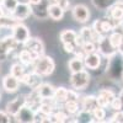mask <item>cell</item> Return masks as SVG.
Wrapping results in <instances>:
<instances>
[{
  "label": "cell",
  "instance_id": "1",
  "mask_svg": "<svg viewBox=\"0 0 123 123\" xmlns=\"http://www.w3.org/2000/svg\"><path fill=\"white\" fill-rule=\"evenodd\" d=\"M106 74L110 80H119L123 79V55H118V52L107 58V68Z\"/></svg>",
  "mask_w": 123,
  "mask_h": 123
},
{
  "label": "cell",
  "instance_id": "2",
  "mask_svg": "<svg viewBox=\"0 0 123 123\" xmlns=\"http://www.w3.org/2000/svg\"><path fill=\"white\" fill-rule=\"evenodd\" d=\"M33 71L37 74H39L41 76H48L50 75L54 71L55 69V63H54V60L52 57H49V55H39L35 62H33Z\"/></svg>",
  "mask_w": 123,
  "mask_h": 123
},
{
  "label": "cell",
  "instance_id": "3",
  "mask_svg": "<svg viewBox=\"0 0 123 123\" xmlns=\"http://www.w3.org/2000/svg\"><path fill=\"white\" fill-rule=\"evenodd\" d=\"M90 74L89 71H86L85 69L83 70H79L76 73H71L70 78H69V83L71 85V87L81 91V90H85L89 84H90Z\"/></svg>",
  "mask_w": 123,
  "mask_h": 123
},
{
  "label": "cell",
  "instance_id": "4",
  "mask_svg": "<svg viewBox=\"0 0 123 123\" xmlns=\"http://www.w3.org/2000/svg\"><path fill=\"white\" fill-rule=\"evenodd\" d=\"M107 18L112 22L113 27H118L123 22V0L112 3L107 9Z\"/></svg>",
  "mask_w": 123,
  "mask_h": 123
},
{
  "label": "cell",
  "instance_id": "5",
  "mask_svg": "<svg viewBox=\"0 0 123 123\" xmlns=\"http://www.w3.org/2000/svg\"><path fill=\"white\" fill-rule=\"evenodd\" d=\"M18 46L20 43L16 42L12 36H6L0 39V60H5L10 55V53L17 49Z\"/></svg>",
  "mask_w": 123,
  "mask_h": 123
},
{
  "label": "cell",
  "instance_id": "6",
  "mask_svg": "<svg viewBox=\"0 0 123 123\" xmlns=\"http://www.w3.org/2000/svg\"><path fill=\"white\" fill-rule=\"evenodd\" d=\"M97 46V50H98V53L102 55V57H106V58H110L112 55H115L118 50L111 44L110 42V38H108V35L106 36H102L100 38V41L96 43Z\"/></svg>",
  "mask_w": 123,
  "mask_h": 123
},
{
  "label": "cell",
  "instance_id": "7",
  "mask_svg": "<svg viewBox=\"0 0 123 123\" xmlns=\"http://www.w3.org/2000/svg\"><path fill=\"white\" fill-rule=\"evenodd\" d=\"M11 30H12V35L11 36L16 39V42H18L20 44H24L26 41L30 38V30L21 21H18Z\"/></svg>",
  "mask_w": 123,
  "mask_h": 123
},
{
  "label": "cell",
  "instance_id": "8",
  "mask_svg": "<svg viewBox=\"0 0 123 123\" xmlns=\"http://www.w3.org/2000/svg\"><path fill=\"white\" fill-rule=\"evenodd\" d=\"M25 105H26V95H18L15 98L10 100L7 102L6 107H5V111L7 112L9 115H11L14 117Z\"/></svg>",
  "mask_w": 123,
  "mask_h": 123
},
{
  "label": "cell",
  "instance_id": "9",
  "mask_svg": "<svg viewBox=\"0 0 123 123\" xmlns=\"http://www.w3.org/2000/svg\"><path fill=\"white\" fill-rule=\"evenodd\" d=\"M71 14H73V18L76 22H80V24L87 22L89 18H90L89 7L84 4H76L73 7V10H71Z\"/></svg>",
  "mask_w": 123,
  "mask_h": 123
},
{
  "label": "cell",
  "instance_id": "10",
  "mask_svg": "<svg viewBox=\"0 0 123 123\" xmlns=\"http://www.w3.org/2000/svg\"><path fill=\"white\" fill-rule=\"evenodd\" d=\"M92 28H94L96 32H97L98 35H101V36H106V35L111 33L112 31L115 30L112 22L110 21L107 17L95 20V22L92 24Z\"/></svg>",
  "mask_w": 123,
  "mask_h": 123
},
{
  "label": "cell",
  "instance_id": "11",
  "mask_svg": "<svg viewBox=\"0 0 123 123\" xmlns=\"http://www.w3.org/2000/svg\"><path fill=\"white\" fill-rule=\"evenodd\" d=\"M35 113H36L35 110H32L31 107L25 105L12 118H16L15 119L16 122H21V123H33L35 122Z\"/></svg>",
  "mask_w": 123,
  "mask_h": 123
},
{
  "label": "cell",
  "instance_id": "12",
  "mask_svg": "<svg viewBox=\"0 0 123 123\" xmlns=\"http://www.w3.org/2000/svg\"><path fill=\"white\" fill-rule=\"evenodd\" d=\"M97 104L98 106L101 107H107L110 106V104L112 102V100H113L116 97L115 95V92L112 91L111 89L108 87H102L100 91H98V94H97Z\"/></svg>",
  "mask_w": 123,
  "mask_h": 123
},
{
  "label": "cell",
  "instance_id": "13",
  "mask_svg": "<svg viewBox=\"0 0 123 123\" xmlns=\"http://www.w3.org/2000/svg\"><path fill=\"white\" fill-rule=\"evenodd\" d=\"M83 60H84V67H86L87 69H91V70H97L101 65L102 55L98 52H92V53L86 54Z\"/></svg>",
  "mask_w": 123,
  "mask_h": 123
},
{
  "label": "cell",
  "instance_id": "14",
  "mask_svg": "<svg viewBox=\"0 0 123 123\" xmlns=\"http://www.w3.org/2000/svg\"><path fill=\"white\" fill-rule=\"evenodd\" d=\"M22 46H24V48H27L30 50H32V52H35L38 55H42L44 53V44L38 37H31L30 36V38Z\"/></svg>",
  "mask_w": 123,
  "mask_h": 123
},
{
  "label": "cell",
  "instance_id": "15",
  "mask_svg": "<svg viewBox=\"0 0 123 123\" xmlns=\"http://www.w3.org/2000/svg\"><path fill=\"white\" fill-rule=\"evenodd\" d=\"M21 83H24L31 90H35V89H37L41 84H42V76H41L39 74H37V73H35V71L32 70L31 73H26L24 75V78L21 79Z\"/></svg>",
  "mask_w": 123,
  "mask_h": 123
},
{
  "label": "cell",
  "instance_id": "16",
  "mask_svg": "<svg viewBox=\"0 0 123 123\" xmlns=\"http://www.w3.org/2000/svg\"><path fill=\"white\" fill-rule=\"evenodd\" d=\"M11 15L17 20V21H24V20L28 18L32 15V9H31L30 4H18Z\"/></svg>",
  "mask_w": 123,
  "mask_h": 123
},
{
  "label": "cell",
  "instance_id": "17",
  "mask_svg": "<svg viewBox=\"0 0 123 123\" xmlns=\"http://www.w3.org/2000/svg\"><path fill=\"white\" fill-rule=\"evenodd\" d=\"M48 5H49L48 0H42V1H41L39 4H37V5H31L32 15L38 20L47 18L48 17Z\"/></svg>",
  "mask_w": 123,
  "mask_h": 123
},
{
  "label": "cell",
  "instance_id": "18",
  "mask_svg": "<svg viewBox=\"0 0 123 123\" xmlns=\"http://www.w3.org/2000/svg\"><path fill=\"white\" fill-rule=\"evenodd\" d=\"M20 84H21V81L12 74H7L3 79V89L6 92H16L20 89Z\"/></svg>",
  "mask_w": 123,
  "mask_h": 123
},
{
  "label": "cell",
  "instance_id": "19",
  "mask_svg": "<svg viewBox=\"0 0 123 123\" xmlns=\"http://www.w3.org/2000/svg\"><path fill=\"white\" fill-rule=\"evenodd\" d=\"M79 36L84 42H95V43H97L100 41V38L102 37L101 35H98L96 31L92 28V26L91 27H87V26L83 27L81 31H80V33H79Z\"/></svg>",
  "mask_w": 123,
  "mask_h": 123
},
{
  "label": "cell",
  "instance_id": "20",
  "mask_svg": "<svg viewBox=\"0 0 123 123\" xmlns=\"http://www.w3.org/2000/svg\"><path fill=\"white\" fill-rule=\"evenodd\" d=\"M39 55L36 54L35 52H32V50H30L27 48H24L18 52L17 54V58L20 60V63H22L24 65H32L33 62L38 58Z\"/></svg>",
  "mask_w": 123,
  "mask_h": 123
},
{
  "label": "cell",
  "instance_id": "21",
  "mask_svg": "<svg viewBox=\"0 0 123 123\" xmlns=\"http://www.w3.org/2000/svg\"><path fill=\"white\" fill-rule=\"evenodd\" d=\"M41 102H42V98H41V96L38 95L37 90H31L30 94L26 95V106L31 107L32 110L37 111L41 106Z\"/></svg>",
  "mask_w": 123,
  "mask_h": 123
},
{
  "label": "cell",
  "instance_id": "22",
  "mask_svg": "<svg viewBox=\"0 0 123 123\" xmlns=\"http://www.w3.org/2000/svg\"><path fill=\"white\" fill-rule=\"evenodd\" d=\"M65 14V10L63 7H60L57 4H49L48 5V17L52 18L53 21H60L63 20Z\"/></svg>",
  "mask_w": 123,
  "mask_h": 123
},
{
  "label": "cell",
  "instance_id": "23",
  "mask_svg": "<svg viewBox=\"0 0 123 123\" xmlns=\"http://www.w3.org/2000/svg\"><path fill=\"white\" fill-rule=\"evenodd\" d=\"M97 106H98V104H97V97L94 96V95L84 96L83 100H81V110H84V111L92 112Z\"/></svg>",
  "mask_w": 123,
  "mask_h": 123
},
{
  "label": "cell",
  "instance_id": "24",
  "mask_svg": "<svg viewBox=\"0 0 123 123\" xmlns=\"http://www.w3.org/2000/svg\"><path fill=\"white\" fill-rule=\"evenodd\" d=\"M36 90L38 92V95L41 96V98H50V97H53V95H54L55 87L52 84H49V83H42Z\"/></svg>",
  "mask_w": 123,
  "mask_h": 123
},
{
  "label": "cell",
  "instance_id": "25",
  "mask_svg": "<svg viewBox=\"0 0 123 123\" xmlns=\"http://www.w3.org/2000/svg\"><path fill=\"white\" fill-rule=\"evenodd\" d=\"M76 38H78V33L74 30H69V28L62 31L60 35H59V41L62 42V44L63 43H75Z\"/></svg>",
  "mask_w": 123,
  "mask_h": 123
},
{
  "label": "cell",
  "instance_id": "26",
  "mask_svg": "<svg viewBox=\"0 0 123 123\" xmlns=\"http://www.w3.org/2000/svg\"><path fill=\"white\" fill-rule=\"evenodd\" d=\"M108 38H110L111 44L118 50V48H119V47L122 46V43H123V32H122V31H118V30H113V31L110 33Z\"/></svg>",
  "mask_w": 123,
  "mask_h": 123
},
{
  "label": "cell",
  "instance_id": "27",
  "mask_svg": "<svg viewBox=\"0 0 123 123\" xmlns=\"http://www.w3.org/2000/svg\"><path fill=\"white\" fill-rule=\"evenodd\" d=\"M68 68L70 70V73H76L79 70H83L84 69V60L81 58H78V57L71 58L68 63Z\"/></svg>",
  "mask_w": 123,
  "mask_h": 123
},
{
  "label": "cell",
  "instance_id": "28",
  "mask_svg": "<svg viewBox=\"0 0 123 123\" xmlns=\"http://www.w3.org/2000/svg\"><path fill=\"white\" fill-rule=\"evenodd\" d=\"M10 74H12L14 76H16L20 81L24 78V75L26 74V70H25V65L22 63H14L11 65V69H10Z\"/></svg>",
  "mask_w": 123,
  "mask_h": 123
},
{
  "label": "cell",
  "instance_id": "29",
  "mask_svg": "<svg viewBox=\"0 0 123 123\" xmlns=\"http://www.w3.org/2000/svg\"><path fill=\"white\" fill-rule=\"evenodd\" d=\"M91 119L90 122H105V118H106V111H105V107H101V106H97L94 111L91 112Z\"/></svg>",
  "mask_w": 123,
  "mask_h": 123
},
{
  "label": "cell",
  "instance_id": "30",
  "mask_svg": "<svg viewBox=\"0 0 123 123\" xmlns=\"http://www.w3.org/2000/svg\"><path fill=\"white\" fill-rule=\"evenodd\" d=\"M53 98L58 102V104H64V102L67 101V98H68V89H65L63 86L55 87Z\"/></svg>",
  "mask_w": 123,
  "mask_h": 123
},
{
  "label": "cell",
  "instance_id": "31",
  "mask_svg": "<svg viewBox=\"0 0 123 123\" xmlns=\"http://www.w3.org/2000/svg\"><path fill=\"white\" fill-rule=\"evenodd\" d=\"M18 21L12 16V15H4L0 18V28H12Z\"/></svg>",
  "mask_w": 123,
  "mask_h": 123
},
{
  "label": "cell",
  "instance_id": "32",
  "mask_svg": "<svg viewBox=\"0 0 123 123\" xmlns=\"http://www.w3.org/2000/svg\"><path fill=\"white\" fill-rule=\"evenodd\" d=\"M80 110H81V107L79 106V101L67 100L64 102V111L67 112L68 115H76Z\"/></svg>",
  "mask_w": 123,
  "mask_h": 123
},
{
  "label": "cell",
  "instance_id": "33",
  "mask_svg": "<svg viewBox=\"0 0 123 123\" xmlns=\"http://www.w3.org/2000/svg\"><path fill=\"white\" fill-rule=\"evenodd\" d=\"M49 122H69V116L64 111L55 110L53 113L49 116Z\"/></svg>",
  "mask_w": 123,
  "mask_h": 123
},
{
  "label": "cell",
  "instance_id": "34",
  "mask_svg": "<svg viewBox=\"0 0 123 123\" xmlns=\"http://www.w3.org/2000/svg\"><path fill=\"white\" fill-rule=\"evenodd\" d=\"M1 5H3L5 11H7L9 15H11L12 11L16 9V6L18 5V3H17V0H4Z\"/></svg>",
  "mask_w": 123,
  "mask_h": 123
},
{
  "label": "cell",
  "instance_id": "35",
  "mask_svg": "<svg viewBox=\"0 0 123 123\" xmlns=\"http://www.w3.org/2000/svg\"><path fill=\"white\" fill-rule=\"evenodd\" d=\"M92 5L98 10H107L110 7V5L112 4L111 0H91Z\"/></svg>",
  "mask_w": 123,
  "mask_h": 123
},
{
  "label": "cell",
  "instance_id": "36",
  "mask_svg": "<svg viewBox=\"0 0 123 123\" xmlns=\"http://www.w3.org/2000/svg\"><path fill=\"white\" fill-rule=\"evenodd\" d=\"M80 48L83 49V52L86 54L89 53H92V52H96L97 50V47H96V43L95 42H84L83 44L80 46Z\"/></svg>",
  "mask_w": 123,
  "mask_h": 123
},
{
  "label": "cell",
  "instance_id": "37",
  "mask_svg": "<svg viewBox=\"0 0 123 123\" xmlns=\"http://www.w3.org/2000/svg\"><path fill=\"white\" fill-rule=\"evenodd\" d=\"M110 107L113 110V111H121L123 108V101L119 96H116L113 100H112V102L110 104Z\"/></svg>",
  "mask_w": 123,
  "mask_h": 123
},
{
  "label": "cell",
  "instance_id": "38",
  "mask_svg": "<svg viewBox=\"0 0 123 123\" xmlns=\"http://www.w3.org/2000/svg\"><path fill=\"white\" fill-rule=\"evenodd\" d=\"M49 4H57L60 7H63L64 10H68L70 6V1L69 0H48Z\"/></svg>",
  "mask_w": 123,
  "mask_h": 123
},
{
  "label": "cell",
  "instance_id": "39",
  "mask_svg": "<svg viewBox=\"0 0 123 123\" xmlns=\"http://www.w3.org/2000/svg\"><path fill=\"white\" fill-rule=\"evenodd\" d=\"M12 122V116L9 115L6 111H0V123H10Z\"/></svg>",
  "mask_w": 123,
  "mask_h": 123
},
{
  "label": "cell",
  "instance_id": "40",
  "mask_svg": "<svg viewBox=\"0 0 123 123\" xmlns=\"http://www.w3.org/2000/svg\"><path fill=\"white\" fill-rule=\"evenodd\" d=\"M108 122H115V123H123V111H116V113L111 117Z\"/></svg>",
  "mask_w": 123,
  "mask_h": 123
},
{
  "label": "cell",
  "instance_id": "41",
  "mask_svg": "<svg viewBox=\"0 0 123 123\" xmlns=\"http://www.w3.org/2000/svg\"><path fill=\"white\" fill-rule=\"evenodd\" d=\"M67 100H70V101H79V94H78V90L75 89H71V90H68V98Z\"/></svg>",
  "mask_w": 123,
  "mask_h": 123
},
{
  "label": "cell",
  "instance_id": "42",
  "mask_svg": "<svg viewBox=\"0 0 123 123\" xmlns=\"http://www.w3.org/2000/svg\"><path fill=\"white\" fill-rule=\"evenodd\" d=\"M63 48L67 53H70V54H73L75 52V49H76V44L75 43H63Z\"/></svg>",
  "mask_w": 123,
  "mask_h": 123
},
{
  "label": "cell",
  "instance_id": "43",
  "mask_svg": "<svg viewBox=\"0 0 123 123\" xmlns=\"http://www.w3.org/2000/svg\"><path fill=\"white\" fill-rule=\"evenodd\" d=\"M4 15H5V10H4L3 5H0V18H1Z\"/></svg>",
  "mask_w": 123,
  "mask_h": 123
},
{
  "label": "cell",
  "instance_id": "44",
  "mask_svg": "<svg viewBox=\"0 0 123 123\" xmlns=\"http://www.w3.org/2000/svg\"><path fill=\"white\" fill-rule=\"evenodd\" d=\"M17 3L18 4H30V0H17Z\"/></svg>",
  "mask_w": 123,
  "mask_h": 123
},
{
  "label": "cell",
  "instance_id": "45",
  "mask_svg": "<svg viewBox=\"0 0 123 123\" xmlns=\"http://www.w3.org/2000/svg\"><path fill=\"white\" fill-rule=\"evenodd\" d=\"M119 97L122 98V101H123V89H122V91H121V94H119Z\"/></svg>",
  "mask_w": 123,
  "mask_h": 123
},
{
  "label": "cell",
  "instance_id": "46",
  "mask_svg": "<svg viewBox=\"0 0 123 123\" xmlns=\"http://www.w3.org/2000/svg\"><path fill=\"white\" fill-rule=\"evenodd\" d=\"M3 1H4V0H0V5H1V4H3Z\"/></svg>",
  "mask_w": 123,
  "mask_h": 123
},
{
  "label": "cell",
  "instance_id": "47",
  "mask_svg": "<svg viewBox=\"0 0 123 123\" xmlns=\"http://www.w3.org/2000/svg\"><path fill=\"white\" fill-rule=\"evenodd\" d=\"M0 100H1V94H0Z\"/></svg>",
  "mask_w": 123,
  "mask_h": 123
}]
</instances>
